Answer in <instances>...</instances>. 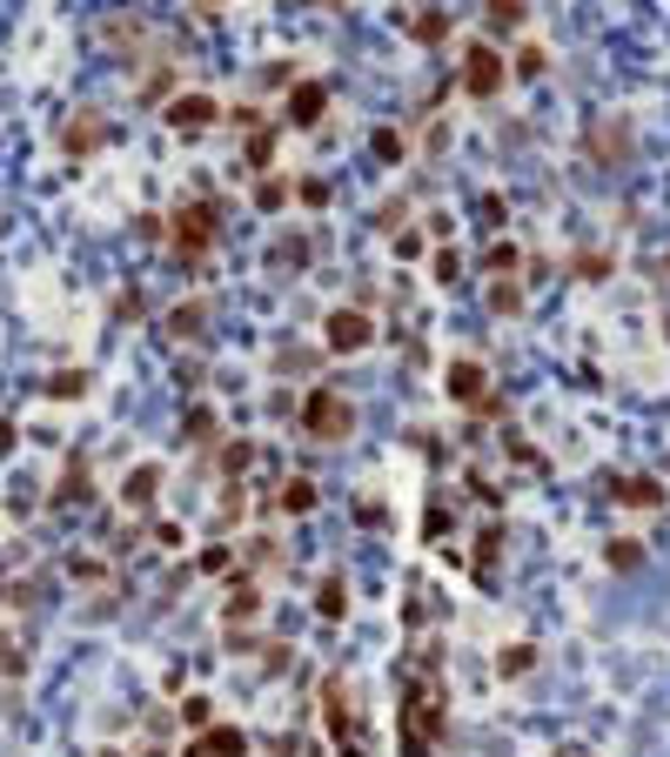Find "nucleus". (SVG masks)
<instances>
[{
    "label": "nucleus",
    "instance_id": "f257e3e1",
    "mask_svg": "<svg viewBox=\"0 0 670 757\" xmlns=\"http://www.w3.org/2000/svg\"><path fill=\"white\" fill-rule=\"evenodd\" d=\"M396 737H403V757H429L450 737V691H443L437 644H422V657L396 670Z\"/></svg>",
    "mask_w": 670,
    "mask_h": 757
},
{
    "label": "nucleus",
    "instance_id": "f03ea898",
    "mask_svg": "<svg viewBox=\"0 0 670 757\" xmlns=\"http://www.w3.org/2000/svg\"><path fill=\"white\" fill-rule=\"evenodd\" d=\"M262 617H268V583L249 577V570H235L228 577V596H222V644L235 657H255L262 651V636H255Z\"/></svg>",
    "mask_w": 670,
    "mask_h": 757
},
{
    "label": "nucleus",
    "instance_id": "7ed1b4c3",
    "mask_svg": "<svg viewBox=\"0 0 670 757\" xmlns=\"http://www.w3.org/2000/svg\"><path fill=\"white\" fill-rule=\"evenodd\" d=\"M295 429L308 436V443H342V436H356V409H349V395L315 382L302 403H295Z\"/></svg>",
    "mask_w": 670,
    "mask_h": 757
},
{
    "label": "nucleus",
    "instance_id": "20e7f679",
    "mask_svg": "<svg viewBox=\"0 0 670 757\" xmlns=\"http://www.w3.org/2000/svg\"><path fill=\"white\" fill-rule=\"evenodd\" d=\"M456 88L469 94V101H496L503 88H509V61H503V48L496 41H463L456 48Z\"/></svg>",
    "mask_w": 670,
    "mask_h": 757
},
{
    "label": "nucleus",
    "instance_id": "39448f33",
    "mask_svg": "<svg viewBox=\"0 0 670 757\" xmlns=\"http://www.w3.org/2000/svg\"><path fill=\"white\" fill-rule=\"evenodd\" d=\"M323 724H329L336 757H369V744H363V710H356L349 677H323Z\"/></svg>",
    "mask_w": 670,
    "mask_h": 757
},
{
    "label": "nucleus",
    "instance_id": "423d86ee",
    "mask_svg": "<svg viewBox=\"0 0 670 757\" xmlns=\"http://www.w3.org/2000/svg\"><path fill=\"white\" fill-rule=\"evenodd\" d=\"M443 395H450L456 409H469V416H496V409H503V403H496V376L477 363V355H450Z\"/></svg>",
    "mask_w": 670,
    "mask_h": 757
},
{
    "label": "nucleus",
    "instance_id": "0eeeda50",
    "mask_svg": "<svg viewBox=\"0 0 670 757\" xmlns=\"http://www.w3.org/2000/svg\"><path fill=\"white\" fill-rule=\"evenodd\" d=\"M215 235H222V209H215V202H181V209L168 215V249H175L181 262H202V255L215 249Z\"/></svg>",
    "mask_w": 670,
    "mask_h": 757
},
{
    "label": "nucleus",
    "instance_id": "6e6552de",
    "mask_svg": "<svg viewBox=\"0 0 670 757\" xmlns=\"http://www.w3.org/2000/svg\"><path fill=\"white\" fill-rule=\"evenodd\" d=\"M323 349L329 355H363V349H376V315L363 302H336L323 315Z\"/></svg>",
    "mask_w": 670,
    "mask_h": 757
},
{
    "label": "nucleus",
    "instance_id": "1a4fd4ad",
    "mask_svg": "<svg viewBox=\"0 0 670 757\" xmlns=\"http://www.w3.org/2000/svg\"><path fill=\"white\" fill-rule=\"evenodd\" d=\"M583 154L597 168H630V154H637V135H630L623 114H590V128H583Z\"/></svg>",
    "mask_w": 670,
    "mask_h": 757
},
{
    "label": "nucleus",
    "instance_id": "9d476101",
    "mask_svg": "<svg viewBox=\"0 0 670 757\" xmlns=\"http://www.w3.org/2000/svg\"><path fill=\"white\" fill-rule=\"evenodd\" d=\"M162 122H168V135H188V141H194V135H208L215 122H228V108H222L215 94H202V88H181V94L162 108Z\"/></svg>",
    "mask_w": 670,
    "mask_h": 757
},
{
    "label": "nucleus",
    "instance_id": "9b49d317",
    "mask_svg": "<svg viewBox=\"0 0 670 757\" xmlns=\"http://www.w3.org/2000/svg\"><path fill=\"white\" fill-rule=\"evenodd\" d=\"M323 114H329V81L302 74V81L282 94V114H275V122H282V128H295V135H308V128H323Z\"/></svg>",
    "mask_w": 670,
    "mask_h": 757
},
{
    "label": "nucleus",
    "instance_id": "f8f14e48",
    "mask_svg": "<svg viewBox=\"0 0 670 757\" xmlns=\"http://www.w3.org/2000/svg\"><path fill=\"white\" fill-rule=\"evenodd\" d=\"M162 483H168V469L162 463H135L128 476H122V490H114V503H122V516H154V503H162Z\"/></svg>",
    "mask_w": 670,
    "mask_h": 757
},
{
    "label": "nucleus",
    "instance_id": "ddd939ff",
    "mask_svg": "<svg viewBox=\"0 0 670 757\" xmlns=\"http://www.w3.org/2000/svg\"><path fill=\"white\" fill-rule=\"evenodd\" d=\"M262 268H268V275H308V268H315V235H308V228H282V235L268 242Z\"/></svg>",
    "mask_w": 670,
    "mask_h": 757
},
{
    "label": "nucleus",
    "instance_id": "4468645a",
    "mask_svg": "<svg viewBox=\"0 0 670 757\" xmlns=\"http://www.w3.org/2000/svg\"><path fill=\"white\" fill-rule=\"evenodd\" d=\"M94 503V463L81 450H67V469H61V483L48 490V509H88Z\"/></svg>",
    "mask_w": 670,
    "mask_h": 757
},
{
    "label": "nucleus",
    "instance_id": "2eb2a0df",
    "mask_svg": "<svg viewBox=\"0 0 670 757\" xmlns=\"http://www.w3.org/2000/svg\"><path fill=\"white\" fill-rule=\"evenodd\" d=\"M181 757H255V737L242 724H208L202 737H188Z\"/></svg>",
    "mask_w": 670,
    "mask_h": 757
},
{
    "label": "nucleus",
    "instance_id": "dca6fc26",
    "mask_svg": "<svg viewBox=\"0 0 670 757\" xmlns=\"http://www.w3.org/2000/svg\"><path fill=\"white\" fill-rule=\"evenodd\" d=\"M249 509H255V483H222V503H215V516H208V537L222 543V537H235L249 523Z\"/></svg>",
    "mask_w": 670,
    "mask_h": 757
},
{
    "label": "nucleus",
    "instance_id": "f3484780",
    "mask_svg": "<svg viewBox=\"0 0 670 757\" xmlns=\"http://www.w3.org/2000/svg\"><path fill=\"white\" fill-rule=\"evenodd\" d=\"M530 27V0H483V41H509V34Z\"/></svg>",
    "mask_w": 670,
    "mask_h": 757
},
{
    "label": "nucleus",
    "instance_id": "a211bd4d",
    "mask_svg": "<svg viewBox=\"0 0 670 757\" xmlns=\"http://www.w3.org/2000/svg\"><path fill=\"white\" fill-rule=\"evenodd\" d=\"M208 323H215V302H208V295H188V302L168 308V336H175V342H202Z\"/></svg>",
    "mask_w": 670,
    "mask_h": 757
},
{
    "label": "nucleus",
    "instance_id": "6ab92c4d",
    "mask_svg": "<svg viewBox=\"0 0 670 757\" xmlns=\"http://www.w3.org/2000/svg\"><path fill=\"white\" fill-rule=\"evenodd\" d=\"M315 503H323V490H315V476H282L268 496L275 516H315Z\"/></svg>",
    "mask_w": 670,
    "mask_h": 757
},
{
    "label": "nucleus",
    "instance_id": "aec40b11",
    "mask_svg": "<svg viewBox=\"0 0 670 757\" xmlns=\"http://www.w3.org/2000/svg\"><path fill=\"white\" fill-rule=\"evenodd\" d=\"M222 483H249V469H255V443L249 436H235V443H215V463H208Z\"/></svg>",
    "mask_w": 670,
    "mask_h": 757
},
{
    "label": "nucleus",
    "instance_id": "412c9836",
    "mask_svg": "<svg viewBox=\"0 0 670 757\" xmlns=\"http://www.w3.org/2000/svg\"><path fill=\"white\" fill-rule=\"evenodd\" d=\"M181 443H188V450H215V443H222V416H215L208 403H188V409H181Z\"/></svg>",
    "mask_w": 670,
    "mask_h": 757
},
{
    "label": "nucleus",
    "instance_id": "4be33fe9",
    "mask_svg": "<svg viewBox=\"0 0 670 757\" xmlns=\"http://www.w3.org/2000/svg\"><path fill=\"white\" fill-rule=\"evenodd\" d=\"M349 604H356V596H349L342 570H329L323 583H315V617H323V623H349Z\"/></svg>",
    "mask_w": 670,
    "mask_h": 757
},
{
    "label": "nucleus",
    "instance_id": "5701e85b",
    "mask_svg": "<svg viewBox=\"0 0 670 757\" xmlns=\"http://www.w3.org/2000/svg\"><path fill=\"white\" fill-rule=\"evenodd\" d=\"M523 268H530V255H523L517 242H509V235H496V242L483 249V275H490V282H517Z\"/></svg>",
    "mask_w": 670,
    "mask_h": 757
},
{
    "label": "nucleus",
    "instance_id": "b1692460",
    "mask_svg": "<svg viewBox=\"0 0 670 757\" xmlns=\"http://www.w3.org/2000/svg\"><path fill=\"white\" fill-rule=\"evenodd\" d=\"M610 496L623 509H663V483H657V476H610Z\"/></svg>",
    "mask_w": 670,
    "mask_h": 757
},
{
    "label": "nucleus",
    "instance_id": "393cba45",
    "mask_svg": "<svg viewBox=\"0 0 670 757\" xmlns=\"http://www.w3.org/2000/svg\"><path fill=\"white\" fill-rule=\"evenodd\" d=\"M101 141H108V122H101L94 108H81V114H74V122L61 128V148H67V154H94Z\"/></svg>",
    "mask_w": 670,
    "mask_h": 757
},
{
    "label": "nucleus",
    "instance_id": "a878e982",
    "mask_svg": "<svg viewBox=\"0 0 670 757\" xmlns=\"http://www.w3.org/2000/svg\"><path fill=\"white\" fill-rule=\"evenodd\" d=\"M275 148H282V122L255 128V135H249V148H242V175H268V168H275Z\"/></svg>",
    "mask_w": 670,
    "mask_h": 757
},
{
    "label": "nucleus",
    "instance_id": "bb28decb",
    "mask_svg": "<svg viewBox=\"0 0 670 757\" xmlns=\"http://www.w3.org/2000/svg\"><path fill=\"white\" fill-rule=\"evenodd\" d=\"M175 724H181L188 737H202L208 724H222V717H215V697H208V691H188V697L175 704Z\"/></svg>",
    "mask_w": 670,
    "mask_h": 757
},
{
    "label": "nucleus",
    "instance_id": "cd10ccee",
    "mask_svg": "<svg viewBox=\"0 0 670 757\" xmlns=\"http://www.w3.org/2000/svg\"><path fill=\"white\" fill-rule=\"evenodd\" d=\"M34 664V630H0V677H27Z\"/></svg>",
    "mask_w": 670,
    "mask_h": 757
},
{
    "label": "nucleus",
    "instance_id": "c85d7f7f",
    "mask_svg": "<svg viewBox=\"0 0 670 757\" xmlns=\"http://www.w3.org/2000/svg\"><path fill=\"white\" fill-rule=\"evenodd\" d=\"M255 209H262V215L295 209V175H262V181H255Z\"/></svg>",
    "mask_w": 670,
    "mask_h": 757
},
{
    "label": "nucleus",
    "instance_id": "c756f323",
    "mask_svg": "<svg viewBox=\"0 0 670 757\" xmlns=\"http://www.w3.org/2000/svg\"><path fill=\"white\" fill-rule=\"evenodd\" d=\"M496 550H503V523H483L477 550H469V570H477V583H496Z\"/></svg>",
    "mask_w": 670,
    "mask_h": 757
},
{
    "label": "nucleus",
    "instance_id": "7c9ffc66",
    "mask_svg": "<svg viewBox=\"0 0 670 757\" xmlns=\"http://www.w3.org/2000/svg\"><path fill=\"white\" fill-rule=\"evenodd\" d=\"M549 74V48L543 41H523L517 54H509V81H543Z\"/></svg>",
    "mask_w": 670,
    "mask_h": 757
},
{
    "label": "nucleus",
    "instance_id": "2f4dec72",
    "mask_svg": "<svg viewBox=\"0 0 670 757\" xmlns=\"http://www.w3.org/2000/svg\"><path fill=\"white\" fill-rule=\"evenodd\" d=\"M175 81H181V74H175L168 61H154L148 81H141V108H168V101H175Z\"/></svg>",
    "mask_w": 670,
    "mask_h": 757
},
{
    "label": "nucleus",
    "instance_id": "473e14b6",
    "mask_svg": "<svg viewBox=\"0 0 670 757\" xmlns=\"http://www.w3.org/2000/svg\"><path fill=\"white\" fill-rule=\"evenodd\" d=\"M369 148H376V162H382V168H403V162H409V135H403V128H376Z\"/></svg>",
    "mask_w": 670,
    "mask_h": 757
},
{
    "label": "nucleus",
    "instance_id": "72a5a7b5",
    "mask_svg": "<svg viewBox=\"0 0 670 757\" xmlns=\"http://www.w3.org/2000/svg\"><path fill=\"white\" fill-rule=\"evenodd\" d=\"M88 389H94L88 369H54V376H48V395H54V403H81Z\"/></svg>",
    "mask_w": 670,
    "mask_h": 757
},
{
    "label": "nucleus",
    "instance_id": "f704fd0d",
    "mask_svg": "<svg viewBox=\"0 0 670 757\" xmlns=\"http://www.w3.org/2000/svg\"><path fill=\"white\" fill-rule=\"evenodd\" d=\"M101 41H114V48H122V54L135 61V48L148 41V27H141V21H128V14H114V21L101 27Z\"/></svg>",
    "mask_w": 670,
    "mask_h": 757
},
{
    "label": "nucleus",
    "instance_id": "c9c22d12",
    "mask_svg": "<svg viewBox=\"0 0 670 757\" xmlns=\"http://www.w3.org/2000/svg\"><path fill=\"white\" fill-rule=\"evenodd\" d=\"M536 670V644H503L496 651V677H530Z\"/></svg>",
    "mask_w": 670,
    "mask_h": 757
},
{
    "label": "nucleus",
    "instance_id": "e433bc0d",
    "mask_svg": "<svg viewBox=\"0 0 670 757\" xmlns=\"http://www.w3.org/2000/svg\"><path fill=\"white\" fill-rule=\"evenodd\" d=\"M429 282H443V289H456L463 282V255L443 242V249H429Z\"/></svg>",
    "mask_w": 670,
    "mask_h": 757
},
{
    "label": "nucleus",
    "instance_id": "4c0bfd02",
    "mask_svg": "<svg viewBox=\"0 0 670 757\" xmlns=\"http://www.w3.org/2000/svg\"><path fill=\"white\" fill-rule=\"evenodd\" d=\"M41 509V483H34V476H14L8 483V516H34Z\"/></svg>",
    "mask_w": 670,
    "mask_h": 757
},
{
    "label": "nucleus",
    "instance_id": "58836bf2",
    "mask_svg": "<svg viewBox=\"0 0 670 757\" xmlns=\"http://www.w3.org/2000/svg\"><path fill=\"white\" fill-rule=\"evenodd\" d=\"M403 27H409V41H443V34H450V14H437V8H422V14H409Z\"/></svg>",
    "mask_w": 670,
    "mask_h": 757
},
{
    "label": "nucleus",
    "instance_id": "ea45409f",
    "mask_svg": "<svg viewBox=\"0 0 670 757\" xmlns=\"http://www.w3.org/2000/svg\"><path fill=\"white\" fill-rule=\"evenodd\" d=\"M389 249H396V262H416V255H429L437 242H429L422 228H396V235H389Z\"/></svg>",
    "mask_w": 670,
    "mask_h": 757
},
{
    "label": "nucleus",
    "instance_id": "a19ab883",
    "mask_svg": "<svg viewBox=\"0 0 670 757\" xmlns=\"http://www.w3.org/2000/svg\"><path fill=\"white\" fill-rule=\"evenodd\" d=\"M235 564H242V556H235V543H208V550H202V564H194V570H202V577H228Z\"/></svg>",
    "mask_w": 670,
    "mask_h": 757
},
{
    "label": "nucleus",
    "instance_id": "79ce46f5",
    "mask_svg": "<svg viewBox=\"0 0 670 757\" xmlns=\"http://www.w3.org/2000/svg\"><path fill=\"white\" fill-rule=\"evenodd\" d=\"M604 564H610V570H637V564H644V550H637V537H617V543L604 550Z\"/></svg>",
    "mask_w": 670,
    "mask_h": 757
},
{
    "label": "nucleus",
    "instance_id": "37998d69",
    "mask_svg": "<svg viewBox=\"0 0 670 757\" xmlns=\"http://www.w3.org/2000/svg\"><path fill=\"white\" fill-rule=\"evenodd\" d=\"M275 376H315V355H302V349H275Z\"/></svg>",
    "mask_w": 670,
    "mask_h": 757
},
{
    "label": "nucleus",
    "instance_id": "c03bdc74",
    "mask_svg": "<svg viewBox=\"0 0 670 757\" xmlns=\"http://www.w3.org/2000/svg\"><path fill=\"white\" fill-rule=\"evenodd\" d=\"M523 308V289L517 282H490V315H517Z\"/></svg>",
    "mask_w": 670,
    "mask_h": 757
},
{
    "label": "nucleus",
    "instance_id": "a18cd8bd",
    "mask_svg": "<svg viewBox=\"0 0 670 757\" xmlns=\"http://www.w3.org/2000/svg\"><path fill=\"white\" fill-rule=\"evenodd\" d=\"M295 202H302V209H329V181H323V175H302V181H295Z\"/></svg>",
    "mask_w": 670,
    "mask_h": 757
},
{
    "label": "nucleus",
    "instance_id": "49530a36",
    "mask_svg": "<svg viewBox=\"0 0 670 757\" xmlns=\"http://www.w3.org/2000/svg\"><path fill=\"white\" fill-rule=\"evenodd\" d=\"M295 81H302V74H295V61H268V67H262V88H282V94H289Z\"/></svg>",
    "mask_w": 670,
    "mask_h": 757
},
{
    "label": "nucleus",
    "instance_id": "de8ad7c7",
    "mask_svg": "<svg viewBox=\"0 0 670 757\" xmlns=\"http://www.w3.org/2000/svg\"><path fill=\"white\" fill-rule=\"evenodd\" d=\"M376 228H382V235L409 228V202H382V209H376Z\"/></svg>",
    "mask_w": 670,
    "mask_h": 757
},
{
    "label": "nucleus",
    "instance_id": "09e8293b",
    "mask_svg": "<svg viewBox=\"0 0 670 757\" xmlns=\"http://www.w3.org/2000/svg\"><path fill=\"white\" fill-rule=\"evenodd\" d=\"M255 750H262V757H302V744H295L289 731H275V737H255Z\"/></svg>",
    "mask_w": 670,
    "mask_h": 757
},
{
    "label": "nucleus",
    "instance_id": "8fccbe9b",
    "mask_svg": "<svg viewBox=\"0 0 670 757\" xmlns=\"http://www.w3.org/2000/svg\"><path fill=\"white\" fill-rule=\"evenodd\" d=\"M148 537L154 550H181V523H162V516H148Z\"/></svg>",
    "mask_w": 670,
    "mask_h": 757
},
{
    "label": "nucleus",
    "instance_id": "3c124183",
    "mask_svg": "<svg viewBox=\"0 0 670 757\" xmlns=\"http://www.w3.org/2000/svg\"><path fill=\"white\" fill-rule=\"evenodd\" d=\"M228 122H235V128H242V135H255V128H268L255 101H242V108H228Z\"/></svg>",
    "mask_w": 670,
    "mask_h": 757
},
{
    "label": "nucleus",
    "instance_id": "603ef678",
    "mask_svg": "<svg viewBox=\"0 0 670 757\" xmlns=\"http://www.w3.org/2000/svg\"><path fill=\"white\" fill-rule=\"evenodd\" d=\"M610 275V255H577V282H604Z\"/></svg>",
    "mask_w": 670,
    "mask_h": 757
},
{
    "label": "nucleus",
    "instance_id": "864d4df0",
    "mask_svg": "<svg viewBox=\"0 0 670 757\" xmlns=\"http://www.w3.org/2000/svg\"><path fill=\"white\" fill-rule=\"evenodd\" d=\"M477 215H483V228H503V194H483Z\"/></svg>",
    "mask_w": 670,
    "mask_h": 757
},
{
    "label": "nucleus",
    "instance_id": "5fc2aeb1",
    "mask_svg": "<svg viewBox=\"0 0 670 757\" xmlns=\"http://www.w3.org/2000/svg\"><path fill=\"white\" fill-rule=\"evenodd\" d=\"M282 8H308V14H336V8H349V0H282Z\"/></svg>",
    "mask_w": 670,
    "mask_h": 757
},
{
    "label": "nucleus",
    "instance_id": "6e6d98bb",
    "mask_svg": "<svg viewBox=\"0 0 670 757\" xmlns=\"http://www.w3.org/2000/svg\"><path fill=\"white\" fill-rule=\"evenodd\" d=\"M549 757H597V750H590V744H557Z\"/></svg>",
    "mask_w": 670,
    "mask_h": 757
},
{
    "label": "nucleus",
    "instance_id": "4d7b16f0",
    "mask_svg": "<svg viewBox=\"0 0 670 757\" xmlns=\"http://www.w3.org/2000/svg\"><path fill=\"white\" fill-rule=\"evenodd\" d=\"M8 450H14V422H8V416H0V456H8Z\"/></svg>",
    "mask_w": 670,
    "mask_h": 757
},
{
    "label": "nucleus",
    "instance_id": "13d9d810",
    "mask_svg": "<svg viewBox=\"0 0 670 757\" xmlns=\"http://www.w3.org/2000/svg\"><path fill=\"white\" fill-rule=\"evenodd\" d=\"M135 757H168V750H162V744H141V750H135Z\"/></svg>",
    "mask_w": 670,
    "mask_h": 757
},
{
    "label": "nucleus",
    "instance_id": "bf43d9fd",
    "mask_svg": "<svg viewBox=\"0 0 670 757\" xmlns=\"http://www.w3.org/2000/svg\"><path fill=\"white\" fill-rule=\"evenodd\" d=\"M101 757H128V750H101Z\"/></svg>",
    "mask_w": 670,
    "mask_h": 757
}]
</instances>
